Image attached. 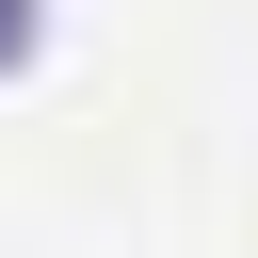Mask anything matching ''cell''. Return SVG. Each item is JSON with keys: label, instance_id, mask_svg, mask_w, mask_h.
Segmentation results:
<instances>
[{"label": "cell", "instance_id": "cell-1", "mask_svg": "<svg viewBox=\"0 0 258 258\" xmlns=\"http://www.w3.org/2000/svg\"><path fill=\"white\" fill-rule=\"evenodd\" d=\"M32 48H48V0H0V81H16Z\"/></svg>", "mask_w": 258, "mask_h": 258}]
</instances>
